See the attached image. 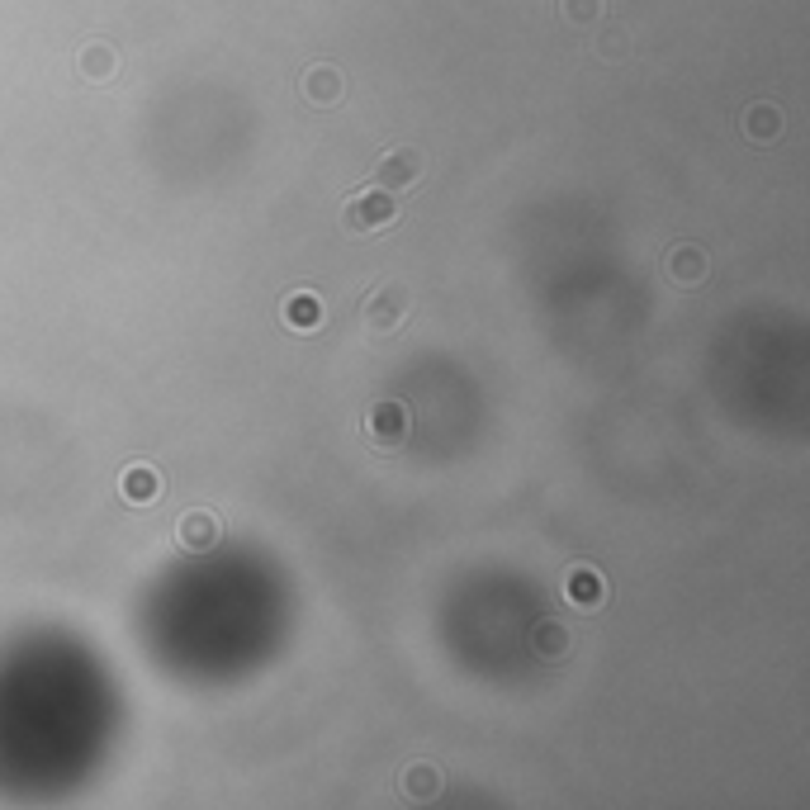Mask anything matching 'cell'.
<instances>
[{
  "mask_svg": "<svg viewBox=\"0 0 810 810\" xmlns=\"http://www.w3.org/2000/svg\"><path fill=\"white\" fill-rule=\"evenodd\" d=\"M408 308H413V299H408L403 285H379L365 299V337L370 342H389L398 327L408 323Z\"/></svg>",
  "mask_w": 810,
  "mask_h": 810,
  "instance_id": "cell-1",
  "label": "cell"
},
{
  "mask_svg": "<svg viewBox=\"0 0 810 810\" xmlns=\"http://www.w3.org/2000/svg\"><path fill=\"white\" fill-rule=\"evenodd\" d=\"M342 223L346 233H379V228H394L398 223V195H389V190H360V195L346 199L342 209Z\"/></svg>",
  "mask_w": 810,
  "mask_h": 810,
  "instance_id": "cell-2",
  "label": "cell"
},
{
  "mask_svg": "<svg viewBox=\"0 0 810 810\" xmlns=\"http://www.w3.org/2000/svg\"><path fill=\"white\" fill-rule=\"evenodd\" d=\"M408 436H413V413H408L403 403H394V398H384V403H375V408L365 413V441H370L379 455L403 450L408 446Z\"/></svg>",
  "mask_w": 810,
  "mask_h": 810,
  "instance_id": "cell-3",
  "label": "cell"
},
{
  "mask_svg": "<svg viewBox=\"0 0 810 810\" xmlns=\"http://www.w3.org/2000/svg\"><path fill=\"white\" fill-rule=\"evenodd\" d=\"M422 176H427V162H422V152H413V147H394V152H384L379 166H375V185L379 190H389V195L417 190Z\"/></svg>",
  "mask_w": 810,
  "mask_h": 810,
  "instance_id": "cell-4",
  "label": "cell"
},
{
  "mask_svg": "<svg viewBox=\"0 0 810 810\" xmlns=\"http://www.w3.org/2000/svg\"><path fill=\"white\" fill-rule=\"evenodd\" d=\"M564 597H569V607H578V612H597V607L607 602V583H602L597 569L578 564V569H569V578H564Z\"/></svg>",
  "mask_w": 810,
  "mask_h": 810,
  "instance_id": "cell-5",
  "label": "cell"
},
{
  "mask_svg": "<svg viewBox=\"0 0 810 810\" xmlns=\"http://www.w3.org/2000/svg\"><path fill=\"white\" fill-rule=\"evenodd\" d=\"M119 493H124V503L147 507V503H157L162 479H157V469H152V465H128L124 474H119Z\"/></svg>",
  "mask_w": 810,
  "mask_h": 810,
  "instance_id": "cell-6",
  "label": "cell"
},
{
  "mask_svg": "<svg viewBox=\"0 0 810 810\" xmlns=\"http://www.w3.org/2000/svg\"><path fill=\"white\" fill-rule=\"evenodd\" d=\"M668 275H673V285H702L706 280V252L702 247H673L668 252Z\"/></svg>",
  "mask_w": 810,
  "mask_h": 810,
  "instance_id": "cell-7",
  "label": "cell"
},
{
  "mask_svg": "<svg viewBox=\"0 0 810 810\" xmlns=\"http://www.w3.org/2000/svg\"><path fill=\"white\" fill-rule=\"evenodd\" d=\"M176 536L185 550H209L218 540V522H214V512H185L176 526Z\"/></svg>",
  "mask_w": 810,
  "mask_h": 810,
  "instance_id": "cell-8",
  "label": "cell"
},
{
  "mask_svg": "<svg viewBox=\"0 0 810 810\" xmlns=\"http://www.w3.org/2000/svg\"><path fill=\"white\" fill-rule=\"evenodd\" d=\"M304 95L318 109L337 105V100H342V72H332V67H313V72L304 76Z\"/></svg>",
  "mask_w": 810,
  "mask_h": 810,
  "instance_id": "cell-9",
  "label": "cell"
},
{
  "mask_svg": "<svg viewBox=\"0 0 810 810\" xmlns=\"http://www.w3.org/2000/svg\"><path fill=\"white\" fill-rule=\"evenodd\" d=\"M285 323L294 327V332H308V327H318V323H323V299H318V294H308V289L289 294Z\"/></svg>",
  "mask_w": 810,
  "mask_h": 810,
  "instance_id": "cell-10",
  "label": "cell"
},
{
  "mask_svg": "<svg viewBox=\"0 0 810 810\" xmlns=\"http://www.w3.org/2000/svg\"><path fill=\"white\" fill-rule=\"evenodd\" d=\"M777 133H782V114L773 105H749V114H744V138L749 143H768Z\"/></svg>",
  "mask_w": 810,
  "mask_h": 810,
  "instance_id": "cell-11",
  "label": "cell"
},
{
  "mask_svg": "<svg viewBox=\"0 0 810 810\" xmlns=\"http://www.w3.org/2000/svg\"><path fill=\"white\" fill-rule=\"evenodd\" d=\"M114 67H119V57H114L109 43H90L86 53H81V76H86V81H109Z\"/></svg>",
  "mask_w": 810,
  "mask_h": 810,
  "instance_id": "cell-12",
  "label": "cell"
},
{
  "mask_svg": "<svg viewBox=\"0 0 810 810\" xmlns=\"http://www.w3.org/2000/svg\"><path fill=\"white\" fill-rule=\"evenodd\" d=\"M531 645H536L540 659H564L569 654V630L559 626V621H545V626H536Z\"/></svg>",
  "mask_w": 810,
  "mask_h": 810,
  "instance_id": "cell-13",
  "label": "cell"
},
{
  "mask_svg": "<svg viewBox=\"0 0 810 810\" xmlns=\"http://www.w3.org/2000/svg\"><path fill=\"white\" fill-rule=\"evenodd\" d=\"M436 787H441V777H436V768H427V763H417V768H408V773H403V792L432 796Z\"/></svg>",
  "mask_w": 810,
  "mask_h": 810,
  "instance_id": "cell-14",
  "label": "cell"
},
{
  "mask_svg": "<svg viewBox=\"0 0 810 810\" xmlns=\"http://www.w3.org/2000/svg\"><path fill=\"white\" fill-rule=\"evenodd\" d=\"M564 15L574 19V24H593L602 15V0H564Z\"/></svg>",
  "mask_w": 810,
  "mask_h": 810,
  "instance_id": "cell-15",
  "label": "cell"
}]
</instances>
